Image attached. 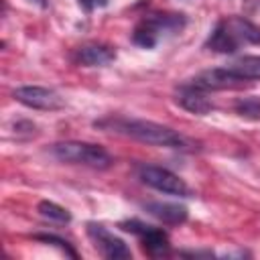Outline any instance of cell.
Instances as JSON below:
<instances>
[{"mask_svg": "<svg viewBox=\"0 0 260 260\" xmlns=\"http://www.w3.org/2000/svg\"><path fill=\"white\" fill-rule=\"evenodd\" d=\"M225 22L230 24V28L236 35V39L240 41V45H256V43H260V28L256 24H252L250 20L240 18V16H232V18H225Z\"/></svg>", "mask_w": 260, "mask_h": 260, "instance_id": "obj_13", "label": "cell"}, {"mask_svg": "<svg viewBox=\"0 0 260 260\" xmlns=\"http://www.w3.org/2000/svg\"><path fill=\"white\" fill-rule=\"evenodd\" d=\"M37 211H39L45 219L55 221V223H69V221H71V213H69L65 207H61V205H57V203H53V201H41V203L37 205Z\"/></svg>", "mask_w": 260, "mask_h": 260, "instance_id": "obj_15", "label": "cell"}, {"mask_svg": "<svg viewBox=\"0 0 260 260\" xmlns=\"http://www.w3.org/2000/svg\"><path fill=\"white\" fill-rule=\"evenodd\" d=\"M189 83H193L195 87L205 89V91H225V89H242L250 81L238 77L228 67H215V69H205V71L197 73Z\"/></svg>", "mask_w": 260, "mask_h": 260, "instance_id": "obj_8", "label": "cell"}, {"mask_svg": "<svg viewBox=\"0 0 260 260\" xmlns=\"http://www.w3.org/2000/svg\"><path fill=\"white\" fill-rule=\"evenodd\" d=\"M175 102H177L183 110H187V112H191V114H197V116H205V114H209V112L215 108L213 102L209 100L207 91L195 87L193 83H183V85L177 89V93H175Z\"/></svg>", "mask_w": 260, "mask_h": 260, "instance_id": "obj_9", "label": "cell"}, {"mask_svg": "<svg viewBox=\"0 0 260 260\" xmlns=\"http://www.w3.org/2000/svg\"><path fill=\"white\" fill-rule=\"evenodd\" d=\"M183 24V14H150L136 24L132 32V43L142 49H152L165 35L179 32Z\"/></svg>", "mask_w": 260, "mask_h": 260, "instance_id": "obj_3", "label": "cell"}, {"mask_svg": "<svg viewBox=\"0 0 260 260\" xmlns=\"http://www.w3.org/2000/svg\"><path fill=\"white\" fill-rule=\"evenodd\" d=\"M144 209L158 219L165 225H179L187 221V207L179 203H167V201H148L144 203Z\"/></svg>", "mask_w": 260, "mask_h": 260, "instance_id": "obj_11", "label": "cell"}, {"mask_svg": "<svg viewBox=\"0 0 260 260\" xmlns=\"http://www.w3.org/2000/svg\"><path fill=\"white\" fill-rule=\"evenodd\" d=\"M30 4H35V6H39V8H47V0H28Z\"/></svg>", "mask_w": 260, "mask_h": 260, "instance_id": "obj_18", "label": "cell"}, {"mask_svg": "<svg viewBox=\"0 0 260 260\" xmlns=\"http://www.w3.org/2000/svg\"><path fill=\"white\" fill-rule=\"evenodd\" d=\"M14 100L30 110H43V112H53V110H61L65 106L63 98L49 87H41V85H22L16 87L12 91Z\"/></svg>", "mask_w": 260, "mask_h": 260, "instance_id": "obj_6", "label": "cell"}, {"mask_svg": "<svg viewBox=\"0 0 260 260\" xmlns=\"http://www.w3.org/2000/svg\"><path fill=\"white\" fill-rule=\"evenodd\" d=\"M205 47L209 51H215V53H236L240 49V41L236 39V35L232 32L230 24L223 20H219L213 30L209 32L207 41H205Z\"/></svg>", "mask_w": 260, "mask_h": 260, "instance_id": "obj_12", "label": "cell"}, {"mask_svg": "<svg viewBox=\"0 0 260 260\" xmlns=\"http://www.w3.org/2000/svg\"><path fill=\"white\" fill-rule=\"evenodd\" d=\"M35 238H37L39 242H45V244L57 246L61 252H65V254H67V256H71V258H77V252L73 250V246H71L67 240H63V238H59V236H55V234H35Z\"/></svg>", "mask_w": 260, "mask_h": 260, "instance_id": "obj_17", "label": "cell"}, {"mask_svg": "<svg viewBox=\"0 0 260 260\" xmlns=\"http://www.w3.org/2000/svg\"><path fill=\"white\" fill-rule=\"evenodd\" d=\"M232 73H236L238 77L246 79V81H256L260 79V57L258 55H244L234 59L230 65H225Z\"/></svg>", "mask_w": 260, "mask_h": 260, "instance_id": "obj_14", "label": "cell"}, {"mask_svg": "<svg viewBox=\"0 0 260 260\" xmlns=\"http://www.w3.org/2000/svg\"><path fill=\"white\" fill-rule=\"evenodd\" d=\"M73 59L77 65L83 67H104L116 59V51L114 47L104 43H85L79 49H75Z\"/></svg>", "mask_w": 260, "mask_h": 260, "instance_id": "obj_10", "label": "cell"}, {"mask_svg": "<svg viewBox=\"0 0 260 260\" xmlns=\"http://www.w3.org/2000/svg\"><path fill=\"white\" fill-rule=\"evenodd\" d=\"M234 108L246 120H260V100L258 98H240Z\"/></svg>", "mask_w": 260, "mask_h": 260, "instance_id": "obj_16", "label": "cell"}, {"mask_svg": "<svg viewBox=\"0 0 260 260\" xmlns=\"http://www.w3.org/2000/svg\"><path fill=\"white\" fill-rule=\"evenodd\" d=\"M120 228L138 238L140 248L144 250L146 256L160 258V256H169L171 254V242H169V236H167V232L162 228L148 225V223H144L140 219H126V221L120 223Z\"/></svg>", "mask_w": 260, "mask_h": 260, "instance_id": "obj_4", "label": "cell"}, {"mask_svg": "<svg viewBox=\"0 0 260 260\" xmlns=\"http://www.w3.org/2000/svg\"><path fill=\"white\" fill-rule=\"evenodd\" d=\"M51 154L67 165H81V167H89V169H110L114 158L112 154L102 148L100 144H91V142H79V140H65V142H55L51 146Z\"/></svg>", "mask_w": 260, "mask_h": 260, "instance_id": "obj_2", "label": "cell"}, {"mask_svg": "<svg viewBox=\"0 0 260 260\" xmlns=\"http://www.w3.org/2000/svg\"><path fill=\"white\" fill-rule=\"evenodd\" d=\"M95 128L104 132H114L150 146H165L177 150H193V142L185 138L181 132L162 126L152 120H138V118H124V116H106L93 122Z\"/></svg>", "mask_w": 260, "mask_h": 260, "instance_id": "obj_1", "label": "cell"}, {"mask_svg": "<svg viewBox=\"0 0 260 260\" xmlns=\"http://www.w3.org/2000/svg\"><path fill=\"white\" fill-rule=\"evenodd\" d=\"M87 236L91 238L93 246L98 248V252L108 258V260H122V258H130L132 252L126 246V242L118 236H114L106 225L89 221L87 223Z\"/></svg>", "mask_w": 260, "mask_h": 260, "instance_id": "obj_7", "label": "cell"}, {"mask_svg": "<svg viewBox=\"0 0 260 260\" xmlns=\"http://www.w3.org/2000/svg\"><path fill=\"white\" fill-rule=\"evenodd\" d=\"M136 175H138V179H140L144 185H148V187H152V189H156V191H160V193L177 195V197H189V195H191V189L187 187V183H185L179 175L171 173V171L165 169V167H156V165H138V167H136Z\"/></svg>", "mask_w": 260, "mask_h": 260, "instance_id": "obj_5", "label": "cell"}]
</instances>
